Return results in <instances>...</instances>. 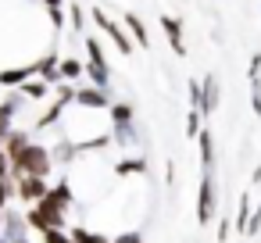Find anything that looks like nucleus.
<instances>
[{"mask_svg": "<svg viewBox=\"0 0 261 243\" xmlns=\"http://www.w3.org/2000/svg\"><path fill=\"white\" fill-rule=\"evenodd\" d=\"M125 29H129V40H133V47H150V36H147V25H143V18L140 15H125Z\"/></svg>", "mask_w": 261, "mask_h": 243, "instance_id": "6e6552de", "label": "nucleus"}, {"mask_svg": "<svg viewBox=\"0 0 261 243\" xmlns=\"http://www.w3.org/2000/svg\"><path fill=\"white\" fill-rule=\"evenodd\" d=\"M43 4H47V11H61V4H65V0H43Z\"/></svg>", "mask_w": 261, "mask_h": 243, "instance_id": "2eb2a0df", "label": "nucleus"}, {"mask_svg": "<svg viewBox=\"0 0 261 243\" xmlns=\"http://www.w3.org/2000/svg\"><path fill=\"white\" fill-rule=\"evenodd\" d=\"M161 29H165V36H168L172 50H175L179 58H186V43H182V25H179V18H172V15H161Z\"/></svg>", "mask_w": 261, "mask_h": 243, "instance_id": "423d86ee", "label": "nucleus"}, {"mask_svg": "<svg viewBox=\"0 0 261 243\" xmlns=\"http://www.w3.org/2000/svg\"><path fill=\"white\" fill-rule=\"evenodd\" d=\"M58 75H61V79H79V75H83V61H75V58H65V61L58 65Z\"/></svg>", "mask_w": 261, "mask_h": 243, "instance_id": "9b49d317", "label": "nucleus"}, {"mask_svg": "<svg viewBox=\"0 0 261 243\" xmlns=\"http://www.w3.org/2000/svg\"><path fill=\"white\" fill-rule=\"evenodd\" d=\"M0 222H4V211H0Z\"/></svg>", "mask_w": 261, "mask_h": 243, "instance_id": "dca6fc26", "label": "nucleus"}, {"mask_svg": "<svg viewBox=\"0 0 261 243\" xmlns=\"http://www.w3.org/2000/svg\"><path fill=\"white\" fill-rule=\"evenodd\" d=\"M50 186H47V179H36V175H22V179H15V193H18V200L22 204H36L43 193H47Z\"/></svg>", "mask_w": 261, "mask_h": 243, "instance_id": "7ed1b4c3", "label": "nucleus"}, {"mask_svg": "<svg viewBox=\"0 0 261 243\" xmlns=\"http://www.w3.org/2000/svg\"><path fill=\"white\" fill-rule=\"evenodd\" d=\"M86 54H90V61L83 65V72L93 79V86L97 90H108L111 86V72H108V58H104V50H100V43L90 36L86 40Z\"/></svg>", "mask_w": 261, "mask_h": 243, "instance_id": "f257e3e1", "label": "nucleus"}, {"mask_svg": "<svg viewBox=\"0 0 261 243\" xmlns=\"http://www.w3.org/2000/svg\"><path fill=\"white\" fill-rule=\"evenodd\" d=\"M33 72H36V65H33V68H11V72H0V86H22Z\"/></svg>", "mask_w": 261, "mask_h": 243, "instance_id": "1a4fd4ad", "label": "nucleus"}, {"mask_svg": "<svg viewBox=\"0 0 261 243\" xmlns=\"http://www.w3.org/2000/svg\"><path fill=\"white\" fill-rule=\"evenodd\" d=\"M111 243H143V236H140L136 229H129V232H118V236H115Z\"/></svg>", "mask_w": 261, "mask_h": 243, "instance_id": "ddd939ff", "label": "nucleus"}, {"mask_svg": "<svg viewBox=\"0 0 261 243\" xmlns=\"http://www.w3.org/2000/svg\"><path fill=\"white\" fill-rule=\"evenodd\" d=\"M72 100H75L79 107H93V111H100V107H108V90L83 86V90H75V93H72Z\"/></svg>", "mask_w": 261, "mask_h": 243, "instance_id": "39448f33", "label": "nucleus"}, {"mask_svg": "<svg viewBox=\"0 0 261 243\" xmlns=\"http://www.w3.org/2000/svg\"><path fill=\"white\" fill-rule=\"evenodd\" d=\"M68 11H72V25H75V29H83V8H79V4H72Z\"/></svg>", "mask_w": 261, "mask_h": 243, "instance_id": "4468645a", "label": "nucleus"}, {"mask_svg": "<svg viewBox=\"0 0 261 243\" xmlns=\"http://www.w3.org/2000/svg\"><path fill=\"white\" fill-rule=\"evenodd\" d=\"M215 182H211V172H204V179H200V200H197V222L200 225H207L211 222V214H215Z\"/></svg>", "mask_w": 261, "mask_h": 243, "instance_id": "20e7f679", "label": "nucleus"}, {"mask_svg": "<svg viewBox=\"0 0 261 243\" xmlns=\"http://www.w3.org/2000/svg\"><path fill=\"white\" fill-rule=\"evenodd\" d=\"M215 104H218V79L215 75H207L204 83H200V115H211L215 111Z\"/></svg>", "mask_w": 261, "mask_h": 243, "instance_id": "0eeeda50", "label": "nucleus"}, {"mask_svg": "<svg viewBox=\"0 0 261 243\" xmlns=\"http://www.w3.org/2000/svg\"><path fill=\"white\" fill-rule=\"evenodd\" d=\"M43 243H75L65 229H50V232H43Z\"/></svg>", "mask_w": 261, "mask_h": 243, "instance_id": "f8f14e48", "label": "nucleus"}, {"mask_svg": "<svg viewBox=\"0 0 261 243\" xmlns=\"http://www.w3.org/2000/svg\"><path fill=\"white\" fill-rule=\"evenodd\" d=\"M47 90H50V83H43V79H25V83H22V93H25L29 100L47 97Z\"/></svg>", "mask_w": 261, "mask_h": 243, "instance_id": "9d476101", "label": "nucleus"}, {"mask_svg": "<svg viewBox=\"0 0 261 243\" xmlns=\"http://www.w3.org/2000/svg\"><path fill=\"white\" fill-rule=\"evenodd\" d=\"M93 22H97V29H104V36L118 47V54H125V58L133 54V40H129V33H122V25H118L104 8H93Z\"/></svg>", "mask_w": 261, "mask_h": 243, "instance_id": "f03ea898", "label": "nucleus"}]
</instances>
